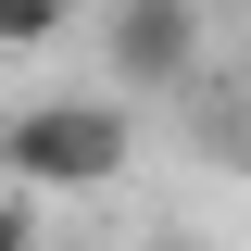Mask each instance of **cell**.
<instances>
[{"label":"cell","instance_id":"4","mask_svg":"<svg viewBox=\"0 0 251 251\" xmlns=\"http://www.w3.org/2000/svg\"><path fill=\"white\" fill-rule=\"evenodd\" d=\"M0 251H38V201L25 188H0Z\"/></svg>","mask_w":251,"mask_h":251},{"label":"cell","instance_id":"1","mask_svg":"<svg viewBox=\"0 0 251 251\" xmlns=\"http://www.w3.org/2000/svg\"><path fill=\"white\" fill-rule=\"evenodd\" d=\"M126 163H138V113H126V100H100V88L0 113V176L25 188V201H75V188H113Z\"/></svg>","mask_w":251,"mask_h":251},{"label":"cell","instance_id":"2","mask_svg":"<svg viewBox=\"0 0 251 251\" xmlns=\"http://www.w3.org/2000/svg\"><path fill=\"white\" fill-rule=\"evenodd\" d=\"M214 63V13L201 0H100V75L113 100H176Z\"/></svg>","mask_w":251,"mask_h":251},{"label":"cell","instance_id":"3","mask_svg":"<svg viewBox=\"0 0 251 251\" xmlns=\"http://www.w3.org/2000/svg\"><path fill=\"white\" fill-rule=\"evenodd\" d=\"M75 13H88V0H0V63H25V50H50V38H75Z\"/></svg>","mask_w":251,"mask_h":251},{"label":"cell","instance_id":"5","mask_svg":"<svg viewBox=\"0 0 251 251\" xmlns=\"http://www.w3.org/2000/svg\"><path fill=\"white\" fill-rule=\"evenodd\" d=\"M138 251H201V239H138Z\"/></svg>","mask_w":251,"mask_h":251}]
</instances>
